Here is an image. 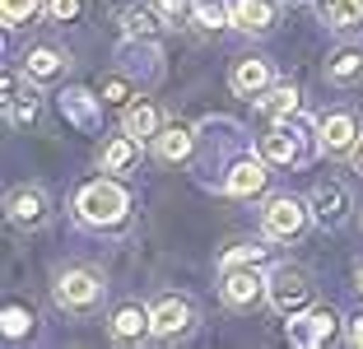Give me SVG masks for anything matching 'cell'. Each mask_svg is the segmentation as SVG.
Masks as SVG:
<instances>
[{"instance_id":"obj_8","label":"cell","mask_w":363,"mask_h":349,"mask_svg":"<svg viewBox=\"0 0 363 349\" xmlns=\"http://www.w3.org/2000/svg\"><path fill=\"white\" fill-rule=\"evenodd\" d=\"M317 14H321V23L335 28V33L363 28V0H317Z\"/></svg>"},{"instance_id":"obj_24","label":"cell","mask_w":363,"mask_h":349,"mask_svg":"<svg viewBox=\"0 0 363 349\" xmlns=\"http://www.w3.org/2000/svg\"><path fill=\"white\" fill-rule=\"evenodd\" d=\"M61 70V52H52V47H38V52L28 56V74H38V79H47V74Z\"/></svg>"},{"instance_id":"obj_20","label":"cell","mask_w":363,"mask_h":349,"mask_svg":"<svg viewBox=\"0 0 363 349\" xmlns=\"http://www.w3.org/2000/svg\"><path fill=\"white\" fill-rule=\"evenodd\" d=\"M335 84H350V79H363V52H340L331 65H326Z\"/></svg>"},{"instance_id":"obj_2","label":"cell","mask_w":363,"mask_h":349,"mask_svg":"<svg viewBox=\"0 0 363 349\" xmlns=\"http://www.w3.org/2000/svg\"><path fill=\"white\" fill-rule=\"evenodd\" d=\"M75 210H79L84 223H117L121 214H126V191H121L117 182H89V187L79 191Z\"/></svg>"},{"instance_id":"obj_7","label":"cell","mask_w":363,"mask_h":349,"mask_svg":"<svg viewBox=\"0 0 363 349\" xmlns=\"http://www.w3.org/2000/svg\"><path fill=\"white\" fill-rule=\"evenodd\" d=\"M312 214H317L321 223H345V214H350V196H345V187H335V182H321L317 191H312Z\"/></svg>"},{"instance_id":"obj_3","label":"cell","mask_w":363,"mask_h":349,"mask_svg":"<svg viewBox=\"0 0 363 349\" xmlns=\"http://www.w3.org/2000/svg\"><path fill=\"white\" fill-rule=\"evenodd\" d=\"M103 289L107 284L94 275V270H65V275L56 279V303H61L65 312H98Z\"/></svg>"},{"instance_id":"obj_23","label":"cell","mask_w":363,"mask_h":349,"mask_svg":"<svg viewBox=\"0 0 363 349\" xmlns=\"http://www.w3.org/2000/svg\"><path fill=\"white\" fill-rule=\"evenodd\" d=\"M331 331H335V317H331V312H312V326L308 331H294V340L317 345V340H331Z\"/></svg>"},{"instance_id":"obj_1","label":"cell","mask_w":363,"mask_h":349,"mask_svg":"<svg viewBox=\"0 0 363 349\" xmlns=\"http://www.w3.org/2000/svg\"><path fill=\"white\" fill-rule=\"evenodd\" d=\"M266 298L275 312H284V317H298V312H308L312 303V279L308 270H298V265H279L275 275L266 279Z\"/></svg>"},{"instance_id":"obj_18","label":"cell","mask_w":363,"mask_h":349,"mask_svg":"<svg viewBox=\"0 0 363 349\" xmlns=\"http://www.w3.org/2000/svg\"><path fill=\"white\" fill-rule=\"evenodd\" d=\"M261 107H266L270 116H294V112H298V89H294V84H275V89H266Z\"/></svg>"},{"instance_id":"obj_25","label":"cell","mask_w":363,"mask_h":349,"mask_svg":"<svg viewBox=\"0 0 363 349\" xmlns=\"http://www.w3.org/2000/svg\"><path fill=\"white\" fill-rule=\"evenodd\" d=\"M261 149H266L270 163H294V159H298V149H294V140H289V135H266V145H261Z\"/></svg>"},{"instance_id":"obj_13","label":"cell","mask_w":363,"mask_h":349,"mask_svg":"<svg viewBox=\"0 0 363 349\" xmlns=\"http://www.w3.org/2000/svg\"><path fill=\"white\" fill-rule=\"evenodd\" d=\"M135 159H140V145H135V135H117V140H107V145L98 149V163H103L107 172H126Z\"/></svg>"},{"instance_id":"obj_21","label":"cell","mask_w":363,"mask_h":349,"mask_svg":"<svg viewBox=\"0 0 363 349\" xmlns=\"http://www.w3.org/2000/svg\"><path fill=\"white\" fill-rule=\"evenodd\" d=\"M154 28H159V23H154V14L145 10V5H130V10H121V33H126V38H150Z\"/></svg>"},{"instance_id":"obj_12","label":"cell","mask_w":363,"mask_h":349,"mask_svg":"<svg viewBox=\"0 0 363 349\" xmlns=\"http://www.w3.org/2000/svg\"><path fill=\"white\" fill-rule=\"evenodd\" d=\"M233 23L242 33H266L270 23H275V5H270V0H238Z\"/></svg>"},{"instance_id":"obj_16","label":"cell","mask_w":363,"mask_h":349,"mask_svg":"<svg viewBox=\"0 0 363 349\" xmlns=\"http://www.w3.org/2000/svg\"><path fill=\"white\" fill-rule=\"evenodd\" d=\"M261 187H266V163H257V159L238 163V168L228 172V191H233V196H257Z\"/></svg>"},{"instance_id":"obj_22","label":"cell","mask_w":363,"mask_h":349,"mask_svg":"<svg viewBox=\"0 0 363 349\" xmlns=\"http://www.w3.org/2000/svg\"><path fill=\"white\" fill-rule=\"evenodd\" d=\"M43 10V0H5L0 14H5V28H19V23H33V14Z\"/></svg>"},{"instance_id":"obj_5","label":"cell","mask_w":363,"mask_h":349,"mask_svg":"<svg viewBox=\"0 0 363 349\" xmlns=\"http://www.w3.org/2000/svg\"><path fill=\"white\" fill-rule=\"evenodd\" d=\"M266 294V279L257 270H242V265H224V303L228 307H252Z\"/></svg>"},{"instance_id":"obj_6","label":"cell","mask_w":363,"mask_h":349,"mask_svg":"<svg viewBox=\"0 0 363 349\" xmlns=\"http://www.w3.org/2000/svg\"><path fill=\"white\" fill-rule=\"evenodd\" d=\"M10 219L19 223V228H43L47 223V196L38 187H19L10 196Z\"/></svg>"},{"instance_id":"obj_14","label":"cell","mask_w":363,"mask_h":349,"mask_svg":"<svg viewBox=\"0 0 363 349\" xmlns=\"http://www.w3.org/2000/svg\"><path fill=\"white\" fill-rule=\"evenodd\" d=\"M233 89H238L242 98L266 94V89H270V65H266V61H238V70H233Z\"/></svg>"},{"instance_id":"obj_4","label":"cell","mask_w":363,"mask_h":349,"mask_svg":"<svg viewBox=\"0 0 363 349\" xmlns=\"http://www.w3.org/2000/svg\"><path fill=\"white\" fill-rule=\"evenodd\" d=\"M303 223H308V210H303L294 196H275L266 205V233L270 238H298Z\"/></svg>"},{"instance_id":"obj_28","label":"cell","mask_w":363,"mask_h":349,"mask_svg":"<svg viewBox=\"0 0 363 349\" xmlns=\"http://www.w3.org/2000/svg\"><path fill=\"white\" fill-rule=\"evenodd\" d=\"M47 10H52V19H61V23H70L79 14V0H52V5H47Z\"/></svg>"},{"instance_id":"obj_9","label":"cell","mask_w":363,"mask_h":349,"mask_svg":"<svg viewBox=\"0 0 363 349\" xmlns=\"http://www.w3.org/2000/svg\"><path fill=\"white\" fill-rule=\"evenodd\" d=\"M186 326H191V303H186V298H163V303L154 307V336L172 340Z\"/></svg>"},{"instance_id":"obj_19","label":"cell","mask_w":363,"mask_h":349,"mask_svg":"<svg viewBox=\"0 0 363 349\" xmlns=\"http://www.w3.org/2000/svg\"><path fill=\"white\" fill-rule=\"evenodd\" d=\"M5 107H10V121H33L38 98H33V94H19V84H14V74H10V79H5Z\"/></svg>"},{"instance_id":"obj_17","label":"cell","mask_w":363,"mask_h":349,"mask_svg":"<svg viewBox=\"0 0 363 349\" xmlns=\"http://www.w3.org/2000/svg\"><path fill=\"white\" fill-rule=\"evenodd\" d=\"M126 135L145 140V135H159V112L150 103H130L126 107Z\"/></svg>"},{"instance_id":"obj_10","label":"cell","mask_w":363,"mask_h":349,"mask_svg":"<svg viewBox=\"0 0 363 349\" xmlns=\"http://www.w3.org/2000/svg\"><path fill=\"white\" fill-rule=\"evenodd\" d=\"M354 140H359V126H354L350 112H335V116H326V121H321V135H317L321 149L345 154V149H354Z\"/></svg>"},{"instance_id":"obj_11","label":"cell","mask_w":363,"mask_h":349,"mask_svg":"<svg viewBox=\"0 0 363 349\" xmlns=\"http://www.w3.org/2000/svg\"><path fill=\"white\" fill-rule=\"evenodd\" d=\"M154 331V312H145V307H121L117 317H112V340H121V345H130V340H145Z\"/></svg>"},{"instance_id":"obj_31","label":"cell","mask_w":363,"mask_h":349,"mask_svg":"<svg viewBox=\"0 0 363 349\" xmlns=\"http://www.w3.org/2000/svg\"><path fill=\"white\" fill-rule=\"evenodd\" d=\"M354 345H363V312L354 317Z\"/></svg>"},{"instance_id":"obj_29","label":"cell","mask_w":363,"mask_h":349,"mask_svg":"<svg viewBox=\"0 0 363 349\" xmlns=\"http://www.w3.org/2000/svg\"><path fill=\"white\" fill-rule=\"evenodd\" d=\"M65 107L75 121H89V94H65Z\"/></svg>"},{"instance_id":"obj_33","label":"cell","mask_w":363,"mask_h":349,"mask_svg":"<svg viewBox=\"0 0 363 349\" xmlns=\"http://www.w3.org/2000/svg\"><path fill=\"white\" fill-rule=\"evenodd\" d=\"M359 284H363V270H359Z\"/></svg>"},{"instance_id":"obj_27","label":"cell","mask_w":363,"mask_h":349,"mask_svg":"<svg viewBox=\"0 0 363 349\" xmlns=\"http://www.w3.org/2000/svg\"><path fill=\"white\" fill-rule=\"evenodd\" d=\"M266 256V247H233V252L224 256V265H242V261H261Z\"/></svg>"},{"instance_id":"obj_26","label":"cell","mask_w":363,"mask_h":349,"mask_svg":"<svg viewBox=\"0 0 363 349\" xmlns=\"http://www.w3.org/2000/svg\"><path fill=\"white\" fill-rule=\"evenodd\" d=\"M154 5H159V19H163V23H172V28L186 19V0H154Z\"/></svg>"},{"instance_id":"obj_30","label":"cell","mask_w":363,"mask_h":349,"mask_svg":"<svg viewBox=\"0 0 363 349\" xmlns=\"http://www.w3.org/2000/svg\"><path fill=\"white\" fill-rule=\"evenodd\" d=\"M103 98H107V103H121V98H126V84H121V79H107V84H103Z\"/></svg>"},{"instance_id":"obj_15","label":"cell","mask_w":363,"mask_h":349,"mask_svg":"<svg viewBox=\"0 0 363 349\" xmlns=\"http://www.w3.org/2000/svg\"><path fill=\"white\" fill-rule=\"evenodd\" d=\"M154 149H159V159H168V163H182L186 154H191V131L186 126H163L159 135H154Z\"/></svg>"},{"instance_id":"obj_32","label":"cell","mask_w":363,"mask_h":349,"mask_svg":"<svg viewBox=\"0 0 363 349\" xmlns=\"http://www.w3.org/2000/svg\"><path fill=\"white\" fill-rule=\"evenodd\" d=\"M354 163H359V172H363V140H359V149H354Z\"/></svg>"}]
</instances>
